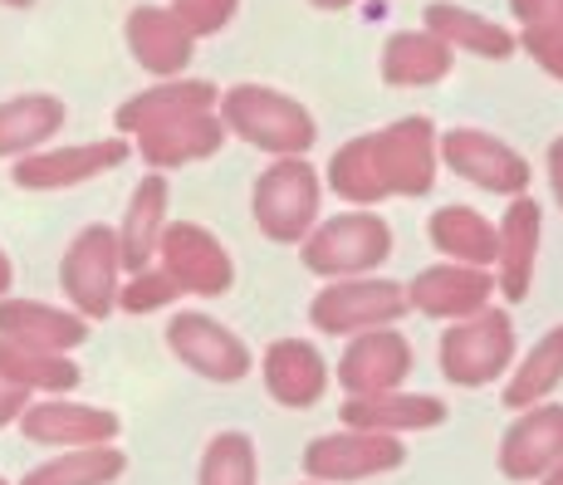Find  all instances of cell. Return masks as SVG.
Returning a JSON list of instances; mask_svg holds the SVG:
<instances>
[{
	"label": "cell",
	"instance_id": "cell-43",
	"mask_svg": "<svg viewBox=\"0 0 563 485\" xmlns=\"http://www.w3.org/2000/svg\"><path fill=\"white\" fill-rule=\"evenodd\" d=\"M0 485H10V481H5V476H0Z\"/></svg>",
	"mask_w": 563,
	"mask_h": 485
},
{
	"label": "cell",
	"instance_id": "cell-14",
	"mask_svg": "<svg viewBox=\"0 0 563 485\" xmlns=\"http://www.w3.org/2000/svg\"><path fill=\"white\" fill-rule=\"evenodd\" d=\"M446 162L485 191H525V181H529V162L510 153L505 143H495V137L475 133V128L446 133Z\"/></svg>",
	"mask_w": 563,
	"mask_h": 485
},
{
	"label": "cell",
	"instance_id": "cell-33",
	"mask_svg": "<svg viewBox=\"0 0 563 485\" xmlns=\"http://www.w3.org/2000/svg\"><path fill=\"white\" fill-rule=\"evenodd\" d=\"M181 289L172 285L167 269H137L133 279H128V289H118V305L128 309V315H147V309H162L172 305Z\"/></svg>",
	"mask_w": 563,
	"mask_h": 485
},
{
	"label": "cell",
	"instance_id": "cell-40",
	"mask_svg": "<svg viewBox=\"0 0 563 485\" xmlns=\"http://www.w3.org/2000/svg\"><path fill=\"white\" fill-rule=\"evenodd\" d=\"M313 5H323V10H339V5H349V0H313Z\"/></svg>",
	"mask_w": 563,
	"mask_h": 485
},
{
	"label": "cell",
	"instance_id": "cell-39",
	"mask_svg": "<svg viewBox=\"0 0 563 485\" xmlns=\"http://www.w3.org/2000/svg\"><path fill=\"white\" fill-rule=\"evenodd\" d=\"M15 285V269H10V255L0 251V299H5V289Z\"/></svg>",
	"mask_w": 563,
	"mask_h": 485
},
{
	"label": "cell",
	"instance_id": "cell-9",
	"mask_svg": "<svg viewBox=\"0 0 563 485\" xmlns=\"http://www.w3.org/2000/svg\"><path fill=\"white\" fill-rule=\"evenodd\" d=\"M407 315V289L393 279H353V285H333L313 299V323L323 333H353V329H377Z\"/></svg>",
	"mask_w": 563,
	"mask_h": 485
},
{
	"label": "cell",
	"instance_id": "cell-23",
	"mask_svg": "<svg viewBox=\"0 0 563 485\" xmlns=\"http://www.w3.org/2000/svg\"><path fill=\"white\" fill-rule=\"evenodd\" d=\"M495 241H500V255H495V261H500V289L510 299H525L529 279H534V245H539V207L534 201L519 197Z\"/></svg>",
	"mask_w": 563,
	"mask_h": 485
},
{
	"label": "cell",
	"instance_id": "cell-31",
	"mask_svg": "<svg viewBox=\"0 0 563 485\" xmlns=\"http://www.w3.org/2000/svg\"><path fill=\"white\" fill-rule=\"evenodd\" d=\"M559 383H563V329H554L525 359V368H519L510 377V387H505V403H510V407H534L539 397L554 393Z\"/></svg>",
	"mask_w": 563,
	"mask_h": 485
},
{
	"label": "cell",
	"instance_id": "cell-18",
	"mask_svg": "<svg viewBox=\"0 0 563 485\" xmlns=\"http://www.w3.org/2000/svg\"><path fill=\"white\" fill-rule=\"evenodd\" d=\"M225 128L221 118L211 113H181V118H162V123L137 128V147L153 167H181V162H197L211 157L221 147Z\"/></svg>",
	"mask_w": 563,
	"mask_h": 485
},
{
	"label": "cell",
	"instance_id": "cell-41",
	"mask_svg": "<svg viewBox=\"0 0 563 485\" xmlns=\"http://www.w3.org/2000/svg\"><path fill=\"white\" fill-rule=\"evenodd\" d=\"M544 485H563V461H559V466H554V476H549Z\"/></svg>",
	"mask_w": 563,
	"mask_h": 485
},
{
	"label": "cell",
	"instance_id": "cell-38",
	"mask_svg": "<svg viewBox=\"0 0 563 485\" xmlns=\"http://www.w3.org/2000/svg\"><path fill=\"white\" fill-rule=\"evenodd\" d=\"M549 172H554V191H559V201H563V137L554 143V153H549Z\"/></svg>",
	"mask_w": 563,
	"mask_h": 485
},
{
	"label": "cell",
	"instance_id": "cell-2",
	"mask_svg": "<svg viewBox=\"0 0 563 485\" xmlns=\"http://www.w3.org/2000/svg\"><path fill=\"white\" fill-rule=\"evenodd\" d=\"M225 123L269 153H305L313 143V118L305 108L275 89H255V84H235L225 93Z\"/></svg>",
	"mask_w": 563,
	"mask_h": 485
},
{
	"label": "cell",
	"instance_id": "cell-15",
	"mask_svg": "<svg viewBox=\"0 0 563 485\" xmlns=\"http://www.w3.org/2000/svg\"><path fill=\"white\" fill-rule=\"evenodd\" d=\"M563 461V407H534L519 417L500 447V466L515 481H534Z\"/></svg>",
	"mask_w": 563,
	"mask_h": 485
},
{
	"label": "cell",
	"instance_id": "cell-34",
	"mask_svg": "<svg viewBox=\"0 0 563 485\" xmlns=\"http://www.w3.org/2000/svg\"><path fill=\"white\" fill-rule=\"evenodd\" d=\"M235 5H241V0H177V10H172V15H177L181 30L197 40V35H211V30H221L225 20L235 15Z\"/></svg>",
	"mask_w": 563,
	"mask_h": 485
},
{
	"label": "cell",
	"instance_id": "cell-25",
	"mask_svg": "<svg viewBox=\"0 0 563 485\" xmlns=\"http://www.w3.org/2000/svg\"><path fill=\"white\" fill-rule=\"evenodd\" d=\"M64 128V103L49 93H20V99L0 103V157H15L40 147L49 133Z\"/></svg>",
	"mask_w": 563,
	"mask_h": 485
},
{
	"label": "cell",
	"instance_id": "cell-30",
	"mask_svg": "<svg viewBox=\"0 0 563 485\" xmlns=\"http://www.w3.org/2000/svg\"><path fill=\"white\" fill-rule=\"evenodd\" d=\"M451 69V49L437 35H393L383 54L387 84H437Z\"/></svg>",
	"mask_w": 563,
	"mask_h": 485
},
{
	"label": "cell",
	"instance_id": "cell-36",
	"mask_svg": "<svg viewBox=\"0 0 563 485\" xmlns=\"http://www.w3.org/2000/svg\"><path fill=\"white\" fill-rule=\"evenodd\" d=\"M525 45H529V54H534L549 74H554V79H563V35H534V30H529Z\"/></svg>",
	"mask_w": 563,
	"mask_h": 485
},
{
	"label": "cell",
	"instance_id": "cell-16",
	"mask_svg": "<svg viewBox=\"0 0 563 485\" xmlns=\"http://www.w3.org/2000/svg\"><path fill=\"white\" fill-rule=\"evenodd\" d=\"M0 339L40 353H64L89 339V323L79 315H64V309L35 305V299H0Z\"/></svg>",
	"mask_w": 563,
	"mask_h": 485
},
{
	"label": "cell",
	"instance_id": "cell-28",
	"mask_svg": "<svg viewBox=\"0 0 563 485\" xmlns=\"http://www.w3.org/2000/svg\"><path fill=\"white\" fill-rule=\"evenodd\" d=\"M431 241L446 255H456L461 265H490L500 255V241H495L490 221L475 216L471 207H446L431 216Z\"/></svg>",
	"mask_w": 563,
	"mask_h": 485
},
{
	"label": "cell",
	"instance_id": "cell-22",
	"mask_svg": "<svg viewBox=\"0 0 563 485\" xmlns=\"http://www.w3.org/2000/svg\"><path fill=\"white\" fill-rule=\"evenodd\" d=\"M446 407L437 397H407V393H367L343 407V422L353 431H411V427H437Z\"/></svg>",
	"mask_w": 563,
	"mask_h": 485
},
{
	"label": "cell",
	"instance_id": "cell-24",
	"mask_svg": "<svg viewBox=\"0 0 563 485\" xmlns=\"http://www.w3.org/2000/svg\"><path fill=\"white\" fill-rule=\"evenodd\" d=\"M216 89L206 79H177V84H157V89L137 93L118 108V128L123 133H137L147 123H162V118H181V113H211Z\"/></svg>",
	"mask_w": 563,
	"mask_h": 485
},
{
	"label": "cell",
	"instance_id": "cell-4",
	"mask_svg": "<svg viewBox=\"0 0 563 485\" xmlns=\"http://www.w3.org/2000/svg\"><path fill=\"white\" fill-rule=\"evenodd\" d=\"M515 353V329L505 315H475L456 323V329L441 339V368L451 383L461 387H481L510 363Z\"/></svg>",
	"mask_w": 563,
	"mask_h": 485
},
{
	"label": "cell",
	"instance_id": "cell-10",
	"mask_svg": "<svg viewBox=\"0 0 563 485\" xmlns=\"http://www.w3.org/2000/svg\"><path fill=\"white\" fill-rule=\"evenodd\" d=\"M167 343L187 368H197L201 377H216V383H235V377L251 373V349L206 315H177L167 323Z\"/></svg>",
	"mask_w": 563,
	"mask_h": 485
},
{
	"label": "cell",
	"instance_id": "cell-42",
	"mask_svg": "<svg viewBox=\"0 0 563 485\" xmlns=\"http://www.w3.org/2000/svg\"><path fill=\"white\" fill-rule=\"evenodd\" d=\"M5 5H30V0H5Z\"/></svg>",
	"mask_w": 563,
	"mask_h": 485
},
{
	"label": "cell",
	"instance_id": "cell-32",
	"mask_svg": "<svg viewBox=\"0 0 563 485\" xmlns=\"http://www.w3.org/2000/svg\"><path fill=\"white\" fill-rule=\"evenodd\" d=\"M201 485H255V447L241 431H221L206 447Z\"/></svg>",
	"mask_w": 563,
	"mask_h": 485
},
{
	"label": "cell",
	"instance_id": "cell-27",
	"mask_svg": "<svg viewBox=\"0 0 563 485\" xmlns=\"http://www.w3.org/2000/svg\"><path fill=\"white\" fill-rule=\"evenodd\" d=\"M0 377L25 393H69L79 383V368H74L64 353H40V349H25V343H10L0 339Z\"/></svg>",
	"mask_w": 563,
	"mask_h": 485
},
{
	"label": "cell",
	"instance_id": "cell-11",
	"mask_svg": "<svg viewBox=\"0 0 563 485\" xmlns=\"http://www.w3.org/2000/svg\"><path fill=\"white\" fill-rule=\"evenodd\" d=\"M30 441H45V447H108L118 437V417L89 403H64V397H45V403H30L20 412Z\"/></svg>",
	"mask_w": 563,
	"mask_h": 485
},
{
	"label": "cell",
	"instance_id": "cell-19",
	"mask_svg": "<svg viewBox=\"0 0 563 485\" xmlns=\"http://www.w3.org/2000/svg\"><path fill=\"white\" fill-rule=\"evenodd\" d=\"M265 383L285 407H313L323 397V387H329V368H323V359L309 343L279 339L265 353Z\"/></svg>",
	"mask_w": 563,
	"mask_h": 485
},
{
	"label": "cell",
	"instance_id": "cell-29",
	"mask_svg": "<svg viewBox=\"0 0 563 485\" xmlns=\"http://www.w3.org/2000/svg\"><path fill=\"white\" fill-rule=\"evenodd\" d=\"M123 451L118 447H74L64 456L35 466L20 485H108L123 476Z\"/></svg>",
	"mask_w": 563,
	"mask_h": 485
},
{
	"label": "cell",
	"instance_id": "cell-5",
	"mask_svg": "<svg viewBox=\"0 0 563 485\" xmlns=\"http://www.w3.org/2000/svg\"><path fill=\"white\" fill-rule=\"evenodd\" d=\"M157 255L181 295H225V289H231V255H225L221 241H216L211 231H201V225H191V221L162 225Z\"/></svg>",
	"mask_w": 563,
	"mask_h": 485
},
{
	"label": "cell",
	"instance_id": "cell-3",
	"mask_svg": "<svg viewBox=\"0 0 563 485\" xmlns=\"http://www.w3.org/2000/svg\"><path fill=\"white\" fill-rule=\"evenodd\" d=\"M118 235L108 225H89L74 235L69 255H64V295L74 299L79 319H103L118 305Z\"/></svg>",
	"mask_w": 563,
	"mask_h": 485
},
{
	"label": "cell",
	"instance_id": "cell-21",
	"mask_svg": "<svg viewBox=\"0 0 563 485\" xmlns=\"http://www.w3.org/2000/svg\"><path fill=\"white\" fill-rule=\"evenodd\" d=\"M162 225H167V181L147 177L143 187L133 191V207L123 216V231H113L118 235V265L133 269V275L147 269V261L157 255Z\"/></svg>",
	"mask_w": 563,
	"mask_h": 485
},
{
	"label": "cell",
	"instance_id": "cell-37",
	"mask_svg": "<svg viewBox=\"0 0 563 485\" xmlns=\"http://www.w3.org/2000/svg\"><path fill=\"white\" fill-rule=\"evenodd\" d=\"M25 407H30V393H25V387H15V383H5V377H0V427L15 422Z\"/></svg>",
	"mask_w": 563,
	"mask_h": 485
},
{
	"label": "cell",
	"instance_id": "cell-17",
	"mask_svg": "<svg viewBox=\"0 0 563 485\" xmlns=\"http://www.w3.org/2000/svg\"><path fill=\"white\" fill-rule=\"evenodd\" d=\"M485 299H490V279L471 265L421 269L417 285L407 289V305H417L421 315H437V319H471L485 309Z\"/></svg>",
	"mask_w": 563,
	"mask_h": 485
},
{
	"label": "cell",
	"instance_id": "cell-12",
	"mask_svg": "<svg viewBox=\"0 0 563 485\" xmlns=\"http://www.w3.org/2000/svg\"><path fill=\"white\" fill-rule=\"evenodd\" d=\"M128 157V143L108 137V143H84V147H54V153H35L15 162V187L30 191H49V187H79V181L99 177V172H113L118 162Z\"/></svg>",
	"mask_w": 563,
	"mask_h": 485
},
{
	"label": "cell",
	"instance_id": "cell-26",
	"mask_svg": "<svg viewBox=\"0 0 563 485\" xmlns=\"http://www.w3.org/2000/svg\"><path fill=\"white\" fill-rule=\"evenodd\" d=\"M427 25L431 35L441 40V45H456V49H471V54H485V59H505V54L515 49V35L500 25H490V20L471 15V10L461 5H431L427 10Z\"/></svg>",
	"mask_w": 563,
	"mask_h": 485
},
{
	"label": "cell",
	"instance_id": "cell-20",
	"mask_svg": "<svg viewBox=\"0 0 563 485\" xmlns=\"http://www.w3.org/2000/svg\"><path fill=\"white\" fill-rule=\"evenodd\" d=\"M128 45H133L137 64L153 74H177L191 59V35L181 30V20L172 10L157 5H137L128 15Z\"/></svg>",
	"mask_w": 563,
	"mask_h": 485
},
{
	"label": "cell",
	"instance_id": "cell-6",
	"mask_svg": "<svg viewBox=\"0 0 563 485\" xmlns=\"http://www.w3.org/2000/svg\"><path fill=\"white\" fill-rule=\"evenodd\" d=\"M313 211H319V181H313V172L305 162L285 157L260 177L255 221L265 235H275V241H299V231L313 221Z\"/></svg>",
	"mask_w": 563,
	"mask_h": 485
},
{
	"label": "cell",
	"instance_id": "cell-7",
	"mask_svg": "<svg viewBox=\"0 0 563 485\" xmlns=\"http://www.w3.org/2000/svg\"><path fill=\"white\" fill-rule=\"evenodd\" d=\"M402 461V447L387 431H333L305 451V471L313 481H367L377 471H393Z\"/></svg>",
	"mask_w": 563,
	"mask_h": 485
},
{
	"label": "cell",
	"instance_id": "cell-8",
	"mask_svg": "<svg viewBox=\"0 0 563 485\" xmlns=\"http://www.w3.org/2000/svg\"><path fill=\"white\" fill-rule=\"evenodd\" d=\"M387 251H393V235L377 216H339L309 241L305 265L319 275H358L387 261Z\"/></svg>",
	"mask_w": 563,
	"mask_h": 485
},
{
	"label": "cell",
	"instance_id": "cell-1",
	"mask_svg": "<svg viewBox=\"0 0 563 485\" xmlns=\"http://www.w3.org/2000/svg\"><path fill=\"white\" fill-rule=\"evenodd\" d=\"M431 123L427 118H402L387 133L358 137V143L339 147L329 167V181L339 197L349 201H383V197H417L431 187Z\"/></svg>",
	"mask_w": 563,
	"mask_h": 485
},
{
	"label": "cell",
	"instance_id": "cell-35",
	"mask_svg": "<svg viewBox=\"0 0 563 485\" xmlns=\"http://www.w3.org/2000/svg\"><path fill=\"white\" fill-rule=\"evenodd\" d=\"M515 15L534 35H563V0H515Z\"/></svg>",
	"mask_w": 563,
	"mask_h": 485
},
{
	"label": "cell",
	"instance_id": "cell-13",
	"mask_svg": "<svg viewBox=\"0 0 563 485\" xmlns=\"http://www.w3.org/2000/svg\"><path fill=\"white\" fill-rule=\"evenodd\" d=\"M411 373V349L402 333L393 329H373L343 353L339 363V383L349 387L353 397L367 393H397V383Z\"/></svg>",
	"mask_w": 563,
	"mask_h": 485
}]
</instances>
